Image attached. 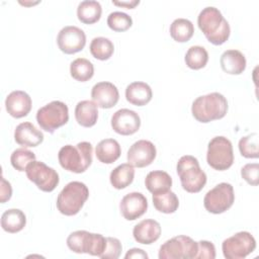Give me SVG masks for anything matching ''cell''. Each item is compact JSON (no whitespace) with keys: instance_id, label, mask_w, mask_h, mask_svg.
<instances>
[{"instance_id":"1","label":"cell","mask_w":259,"mask_h":259,"mask_svg":"<svg viewBox=\"0 0 259 259\" xmlns=\"http://www.w3.org/2000/svg\"><path fill=\"white\" fill-rule=\"evenodd\" d=\"M197 24L207 40L215 46L223 45L228 40L231 33L229 22L222 12L213 6H207L199 12Z\"/></svg>"},{"instance_id":"2","label":"cell","mask_w":259,"mask_h":259,"mask_svg":"<svg viewBox=\"0 0 259 259\" xmlns=\"http://www.w3.org/2000/svg\"><path fill=\"white\" fill-rule=\"evenodd\" d=\"M228 111L227 98L219 93L211 92L198 96L191 106L193 117L199 122H210L215 119L223 118Z\"/></svg>"},{"instance_id":"3","label":"cell","mask_w":259,"mask_h":259,"mask_svg":"<svg viewBox=\"0 0 259 259\" xmlns=\"http://www.w3.org/2000/svg\"><path fill=\"white\" fill-rule=\"evenodd\" d=\"M93 148L89 142H80L77 145H66L58 153L60 165L73 173L85 172L92 163Z\"/></svg>"},{"instance_id":"4","label":"cell","mask_w":259,"mask_h":259,"mask_svg":"<svg viewBox=\"0 0 259 259\" xmlns=\"http://www.w3.org/2000/svg\"><path fill=\"white\" fill-rule=\"evenodd\" d=\"M177 174L182 188L190 193L199 192L206 183V174L201 170L198 160L191 156H182L177 162Z\"/></svg>"},{"instance_id":"5","label":"cell","mask_w":259,"mask_h":259,"mask_svg":"<svg viewBox=\"0 0 259 259\" xmlns=\"http://www.w3.org/2000/svg\"><path fill=\"white\" fill-rule=\"evenodd\" d=\"M88 187L80 181L69 182L57 197V208L65 215H75L88 199Z\"/></svg>"},{"instance_id":"6","label":"cell","mask_w":259,"mask_h":259,"mask_svg":"<svg viewBox=\"0 0 259 259\" xmlns=\"http://www.w3.org/2000/svg\"><path fill=\"white\" fill-rule=\"evenodd\" d=\"M67 246L72 252L78 254L87 253L92 256L100 257L106 246V238L101 234L79 230L69 235L67 238Z\"/></svg>"},{"instance_id":"7","label":"cell","mask_w":259,"mask_h":259,"mask_svg":"<svg viewBox=\"0 0 259 259\" xmlns=\"http://www.w3.org/2000/svg\"><path fill=\"white\" fill-rule=\"evenodd\" d=\"M69 120V109L66 103L54 100L40 107L36 112V121L40 128L53 134Z\"/></svg>"},{"instance_id":"8","label":"cell","mask_w":259,"mask_h":259,"mask_svg":"<svg viewBox=\"0 0 259 259\" xmlns=\"http://www.w3.org/2000/svg\"><path fill=\"white\" fill-rule=\"evenodd\" d=\"M207 164L219 171L229 169L234 163L233 146L229 139L223 136L212 138L207 146Z\"/></svg>"},{"instance_id":"9","label":"cell","mask_w":259,"mask_h":259,"mask_svg":"<svg viewBox=\"0 0 259 259\" xmlns=\"http://www.w3.org/2000/svg\"><path fill=\"white\" fill-rule=\"evenodd\" d=\"M197 253V242L188 236H176L167 240L159 249L160 259H192Z\"/></svg>"},{"instance_id":"10","label":"cell","mask_w":259,"mask_h":259,"mask_svg":"<svg viewBox=\"0 0 259 259\" xmlns=\"http://www.w3.org/2000/svg\"><path fill=\"white\" fill-rule=\"evenodd\" d=\"M235 201L234 188L230 183L222 182L206 192L203 198L205 209L219 214L228 210Z\"/></svg>"},{"instance_id":"11","label":"cell","mask_w":259,"mask_h":259,"mask_svg":"<svg viewBox=\"0 0 259 259\" xmlns=\"http://www.w3.org/2000/svg\"><path fill=\"white\" fill-rule=\"evenodd\" d=\"M255 248V238L246 231L236 233L222 244L223 254L227 259H243L251 254Z\"/></svg>"},{"instance_id":"12","label":"cell","mask_w":259,"mask_h":259,"mask_svg":"<svg viewBox=\"0 0 259 259\" xmlns=\"http://www.w3.org/2000/svg\"><path fill=\"white\" fill-rule=\"evenodd\" d=\"M25 173L27 178L45 192L53 191L60 181L58 172L40 161L34 160L28 164Z\"/></svg>"},{"instance_id":"13","label":"cell","mask_w":259,"mask_h":259,"mask_svg":"<svg viewBox=\"0 0 259 259\" xmlns=\"http://www.w3.org/2000/svg\"><path fill=\"white\" fill-rule=\"evenodd\" d=\"M57 44L59 49L68 55L82 51L86 45L85 32L74 25L63 27L57 36Z\"/></svg>"},{"instance_id":"14","label":"cell","mask_w":259,"mask_h":259,"mask_svg":"<svg viewBox=\"0 0 259 259\" xmlns=\"http://www.w3.org/2000/svg\"><path fill=\"white\" fill-rule=\"evenodd\" d=\"M156 147L147 140H140L134 143L127 151L126 159L133 167L143 168L152 164L156 158Z\"/></svg>"},{"instance_id":"15","label":"cell","mask_w":259,"mask_h":259,"mask_svg":"<svg viewBox=\"0 0 259 259\" xmlns=\"http://www.w3.org/2000/svg\"><path fill=\"white\" fill-rule=\"evenodd\" d=\"M141 126L140 115L128 108H121L111 116L112 130L122 136H130L139 131Z\"/></svg>"},{"instance_id":"16","label":"cell","mask_w":259,"mask_h":259,"mask_svg":"<svg viewBox=\"0 0 259 259\" xmlns=\"http://www.w3.org/2000/svg\"><path fill=\"white\" fill-rule=\"evenodd\" d=\"M148 208V200L141 192H131L125 194L120 203L119 209L122 217L127 221H135L142 217Z\"/></svg>"},{"instance_id":"17","label":"cell","mask_w":259,"mask_h":259,"mask_svg":"<svg viewBox=\"0 0 259 259\" xmlns=\"http://www.w3.org/2000/svg\"><path fill=\"white\" fill-rule=\"evenodd\" d=\"M91 97L97 106L101 108H111L117 103L119 93L114 84L103 81L96 83L92 87Z\"/></svg>"},{"instance_id":"18","label":"cell","mask_w":259,"mask_h":259,"mask_svg":"<svg viewBox=\"0 0 259 259\" xmlns=\"http://www.w3.org/2000/svg\"><path fill=\"white\" fill-rule=\"evenodd\" d=\"M5 107L11 116L21 118L29 113L31 109V98L24 91H12L5 99Z\"/></svg>"},{"instance_id":"19","label":"cell","mask_w":259,"mask_h":259,"mask_svg":"<svg viewBox=\"0 0 259 259\" xmlns=\"http://www.w3.org/2000/svg\"><path fill=\"white\" fill-rule=\"evenodd\" d=\"M161 235V226L155 220H143L134 227L133 236L140 244L150 245L156 242Z\"/></svg>"},{"instance_id":"20","label":"cell","mask_w":259,"mask_h":259,"mask_svg":"<svg viewBox=\"0 0 259 259\" xmlns=\"http://www.w3.org/2000/svg\"><path fill=\"white\" fill-rule=\"evenodd\" d=\"M15 142L22 147H36L44 141V134L31 122L19 123L14 131Z\"/></svg>"},{"instance_id":"21","label":"cell","mask_w":259,"mask_h":259,"mask_svg":"<svg viewBox=\"0 0 259 259\" xmlns=\"http://www.w3.org/2000/svg\"><path fill=\"white\" fill-rule=\"evenodd\" d=\"M220 63L223 71L231 75H239L246 69V58L238 50L225 51L221 56Z\"/></svg>"},{"instance_id":"22","label":"cell","mask_w":259,"mask_h":259,"mask_svg":"<svg viewBox=\"0 0 259 259\" xmlns=\"http://www.w3.org/2000/svg\"><path fill=\"white\" fill-rule=\"evenodd\" d=\"M152 96V89L145 82H133L125 88L126 100L136 106H143L148 104L151 101Z\"/></svg>"},{"instance_id":"23","label":"cell","mask_w":259,"mask_h":259,"mask_svg":"<svg viewBox=\"0 0 259 259\" xmlns=\"http://www.w3.org/2000/svg\"><path fill=\"white\" fill-rule=\"evenodd\" d=\"M98 106L91 100L79 101L75 107V118L84 127L93 126L98 118Z\"/></svg>"},{"instance_id":"24","label":"cell","mask_w":259,"mask_h":259,"mask_svg":"<svg viewBox=\"0 0 259 259\" xmlns=\"http://www.w3.org/2000/svg\"><path fill=\"white\" fill-rule=\"evenodd\" d=\"M121 154V149L118 142L114 139H104L100 141L95 149L96 158L104 164L115 162Z\"/></svg>"},{"instance_id":"25","label":"cell","mask_w":259,"mask_h":259,"mask_svg":"<svg viewBox=\"0 0 259 259\" xmlns=\"http://www.w3.org/2000/svg\"><path fill=\"white\" fill-rule=\"evenodd\" d=\"M145 185L147 189L154 193L170 190L172 186V178L170 175L162 170L151 171L145 178Z\"/></svg>"},{"instance_id":"26","label":"cell","mask_w":259,"mask_h":259,"mask_svg":"<svg viewBox=\"0 0 259 259\" xmlns=\"http://www.w3.org/2000/svg\"><path fill=\"white\" fill-rule=\"evenodd\" d=\"M26 225L24 212L18 208H10L3 212L1 217V227L5 232L14 234L20 232Z\"/></svg>"},{"instance_id":"27","label":"cell","mask_w":259,"mask_h":259,"mask_svg":"<svg viewBox=\"0 0 259 259\" xmlns=\"http://www.w3.org/2000/svg\"><path fill=\"white\" fill-rule=\"evenodd\" d=\"M102 13L101 5L95 0H85L77 7L78 19L85 24H92L100 19Z\"/></svg>"},{"instance_id":"28","label":"cell","mask_w":259,"mask_h":259,"mask_svg":"<svg viewBox=\"0 0 259 259\" xmlns=\"http://www.w3.org/2000/svg\"><path fill=\"white\" fill-rule=\"evenodd\" d=\"M135 169L128 163H123L115 167L109 176L111 185L116 189H123L134 181Z\"/></svg>"},{"instance_id":"29","label":"cell","mask_w":259,"mask_h":259,"mask_svg":"<svg viewBox=\"0 0 259 259\" xmlns=\"http://www.w3.org/2000/svg\"><path fill=\"white\" fill-rule=\"evenodd\" d=\"M152 199L155 208L163 213H173L179 206L178 197L171 190L154 193Z\"/></svg>"},{"instance_id":"30","label":"cell","mask_w":259,"mask_h":259,"mask_svg":"<svg viewBox=\"0 0 259 259\" xmlns=\"http://www.w3.org/2000/svg\"><path fill=\"white\" fill-rule=\"evenodd\" d=\"M194 33V26L189 19L176 18L170 25V35L178 42L188 41Z\"/></svg>"},{"instance_id":"31","label":"cell","mask_w":259,"mask_h":259,"mask_svg":"<svg viewBox=\"0 0 259 259\" xmlns=\"http://www.w3.org/2000/svg\"><path fill=\"white\" fill-rule=\"evenodd\" d=\"M70 73L75 80L85 82L93 77L94 67L89 60L85 58H77L70 65Z\"/></svg>"},{"instance_id":"32","label":"cell","mask_w":259,"mask_h":259,"mask_svg":"<svg viewBox=\"0 0 259 259\" xmlns=\"http://www.w3.org/2000/svg\"><path fill=\"white\" fill-rule=\"evenodd\" d=\"M113 52H114V46L109 38L98 36V37H94L91 40L90 53L95 59L100 61L108 60L112 56Z\"/></svg>"},{"instance_id":"33","label":"cell","mask_w":259,"mask_h":259,"mask_svg":"<svg viewBox=\"0 0 259 259\" xmlns=\"http://www.w3.org/2000/svg\"><path fill=\"white\" fill-rule=\"evenodd\" d=\"M184 60L190 69L199 70L206 65L208 61V53L201 46H192L187 50Z\"/></svg>"},{"instance_id":"34","label":"cell","mask_w":259,"mask_h":259,"mask_svg":"<svg viewBox=\"0 0 259 259\" xmlns=\"http://www.w3.org/2000/svg\"><path fill=\"white\" fill-rule=\"evenodd\" d=\"M34 160H35L34 153L24 148H18L14 150L10 157V162L12 167L20 172L25 171L27 165Z\"/></svg>"},{"instance_id":"35","label":"cell","mask_w":259,"mask_h":259,"mask_svg":"<svg viewBox=\"0 0 259 259\" xmlns=\"http://www.w3.org/2000/svg\"><path fill=\"white\" fill-rule=\"evenodd\" d=\"M239 150L241 155L245 158H258V134L252 133L241 138L239 141Z\"/></svg>"},{"instance_id":"36","label":"cell","mask_w":259,"mask_h":259,"mask_svg":"<svg viewBox=\"0 0 259 259\" xmlns=\"http://www.w3.org/2000/svg\"><path fill=\"white\" fill-rule=\"evenodd\" d=\"M133 24L132 17L121 11L111 12L107 17V25L114 31H125Z\"/></svg>"},{"instance_id":"37","label":"cell","mask_w":259,"mask_h":259,"mask_svg":"<svg viewBox=\"0 0 259 259\" xmlns=\"http://www.w3.org/2000/svg\"><path fill=\"white\" fill-rule=\"evenodd\" d=\"M122 250L121 243L118 239L107 237L106 238V246L103 253L100 255L102 259H117L120 256Z\"/></svg>"},{"instance_id":"38","label":"cell","mask_w":259,"mask_h":259,"mask_svg":"<svg viewBox=\"0 0 259 259\" xmlns=\"http://www.w3.org/2000/svg\"><path fill=\"white\" fill-rule=\"evenodd\" d=\"M259 165L258 163H248L243 166L241 169V175L242 178L247 181L250 185L257 186L259 183Z\"/></svg>"},{"instance_id":"39","label":"cell","mask_w":259,"mask_h":259,"mask_svg":"<svg viewBox=\"0 0 259 259\" xmlns=\"http://www.w3.org/2000/svg\"><path fill=\"white\" fill-rule=\"evenodd\" d=\"M195 258H206V259H213L215 258V247L214 245L205 240H201L197 242V253Z\"/></svg>"},{"instance_id":"40","label":"cell","mask_w":259,"mask_h":259,"mask_svg":"<svg viewBox=\"0 0 259 259\" xmlns=\"http://www.w3.org/2000/svg\"><path fill=\"white\" fill-rule=\"evenodd\" d=\"M12 195V187L11 184L2 176L1 177V190H0V201L4 203L9 200Z\"/></svg>"},{"instance_id":"41","label":"cell","mask_w":259,"mask_h":259,"mask_svg":"<svg viewBox=\"0 0 259 259\" xmlns=\"http://www.w3.org/2000/svg\"><path fill=\"white\" fill-rule=\"evenodd\" d=\"M125 259L128 258H142V259H148V254L139 248H133L131 250H128L124 256Z\"/></svg>"},{"instance_id":"42","label":"cell","mask_w":259,"mask_h":259,"mask_svg":"<svg viewBox=\"0 0 259 259\" xmlns=\"http://www.w3.org/2000/svg\"><path fill=\"white\" fill-rule=\"evenodd\" d=\"M112 3L114 5H117V6H123V7H126L127 9H133L135 6H137L140 1L139 0H132V1H121V2H118V1H112Z\"/></svg>"}]
</instances>
